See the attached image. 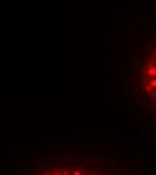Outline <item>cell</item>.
Listing matches in <instances>:
<instances>
[{
  "instance_id": "2",
  "label": "cell",
  "mask_w": 156,
  "mask_h": 175,
  "mask_svg": "<svg viewBox=\"0 0 156 175\" xmlns=\"http://www.w3.org/2000/svg\"><path fill=\"white\" fill-rule=\"evenodd\" d=\"M151 85L154 88H156V77H152V78H151Z\"/></svg>"
},
{
  "instance_id": "4",
  "label": "cell",
  "mask_w": 156,
  "mask_h": 175,
  "mask_svg": "<svg viewBox=\"0 0 156 175\" xmlns=\"http://www.w3.org/2000/svg\"><path fill=\"white\" fill-rule=\"evenodd\" d=\"M62 175H69V170H63L62 171Z\"/></svg>"
},
{
  "instance_id": "1",
  "label": "cell",
  "mask_w": 156,
  "mask_h": 175,
  "mask_svg": "<svg viewBox=\"0 0 156 175\" xmlns=\"http://www.w3.org/2000/svg\"><path fill=\"white\" fill-rule=\"evenodd\" d=\"M147 76H156V67H149L148 70L145 71Z\"/></svg>"
},
{
  "instance_id": "3",
  "label": "cell",
  "mask_w": 156,
  "mask_h": 175,
  "mask_svg": "<svg viewBox=\"0 0 156 175\" xmlns=\"http://www.w3.org/2000/svg\"><path fill=\"white\" fill-rule=\"evenodd\" d=\"M73 175H81V173H79L78 170H74V171H73Z\"/></svg>"
},
{
  "instance_id": "5",
  "label": "cell",
  "mask_w": 156,
  "mask_h": 175,
  "mask_svg": "<svg viewBox=\"0 0 156 175\" xmlns=\"http://www.w3.org/2000/svg\"><path fill=\"white\" fill-rule=\"evenodd\" d=\"M54 175H61V174H59V173H55V174H54Z\"/></svg>"
}]
</instances>
